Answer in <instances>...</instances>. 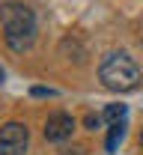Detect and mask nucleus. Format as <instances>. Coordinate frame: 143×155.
Masks as SVG:
<instances>
[{
	"label": "nucleus",
	"mask_w": 143,
	"mask_h": 155,
	"mask_svg": "<svg viewBox=\"0 0 143 155\" xmlns=\"http://www.w3.org/2000/svg\"><path fill=\"white\" fill-rule=\"evenodd\" d=\"M0 27H3V39L6 45L15 51V54H24L27 48H33L36 42V15L30 6L24 3H3L0 6Z\"/></svg>",
	"instance_id": "f257e3e1"
},
{
	"label": "nucleus",
	"mask_w": 143,
	"mask_h": 155,
	"mask_svg": "<svg viewBox=\"0 0 143 155\" xmlns=\"http://www.w3.org/2000/svg\"><path fill=\"white\" fill-rule=\"evenodd\" d=\"M99 81H102L104 90H110V93H131L140 84V69H137V63L128 57L125 51H113V54H107L102 60Z\"/></svg>",
	"instance_id": "f03ea898"
},
{
	"label": "nucleus",
	"mask_w": 143,
	"mask_h": 155,
	"mask_svg": "<svg viewBox=\"0 0 143 155\" xmlns=\"http://www.w3.org/2000/svg\"><path fill=\"white\" fill-rule=\"evenodd\" d=\"M30 143V131L24 122H6L0 128V155H24Z\"/></svg>",
	"instance_id": "7ed1b4c3"
},
{
	"label": "nucleus",
	"mask_w": 143,
	"mask_h": 155,
	"mask_svg": "<svg viewBox=\"0 0 143 155\" xmlns=\"http://www.w3.org/2000/svg\"><path fill=\"white\" fill-rule=\"evenodd\" d=\"M75 131V116L66 114V110H57V114L48 116V122H45V140H51V143H63V140H69Z\"/></svg>",
	"instance_id": "20e7f679"
},
{
	"label": "nucleus",
	"mask_w": 143,
	"mask_h": 155,
	"mask_svg": "<svg viewBox=\"0 0 143 155\" xmlns=\"http://www.w3.org/2000/svg\"><path fill=\"white\" fill-rule=\"evenodd\" d=\"M122 137H125V122H113L110 131H107V152H116Z\"/></svg>",
	"instance_id": "39448f33"
},
{
	"label": "nucleus",
	"mask_w": 143,
	"mask_h": 155,
	"mask_svg": "<svg viewBox=\"0 0 143 155\" xmlns=\"http://www.w3.org/2000/svg\"><path fill=\"white\" fill-rule=\"evenodd\" d=\"M102 119L104 122H125V104H107L104 107V114H102Z\"/></svg>",
	"instance_id": "423d86ee"
},
{
	"label": "nucleus",
	"mask_w": 143,
	"mask_h": 155,
	"mask_svg": "<svg viewBox=\"0 0 143 155\" xmlns=\"http://www.w3.org/2000/svg\"><path fill=\"white\" fill-rule=\"evenodd\" d=\"M33 96L45 98V96H57V93H54V90H45V87H33Z\"/></svg>",
	"instance_id": "0eeeda50"
},
{
	"label": "nucleus",
	"mask_w": 143,
	"mask_h": 155,
	"mask_svg": "<svg viewBox=\"0 0 143 155\" xmlns=\"http://www.w3.org/2000/svg\"><path fill=\"white\" fill-rule=\"evenodd\" d=\"M99 122H102V116H86V128H99Z\"/></svg>",
	"instance_id": "6e6552de"
},
{
	"label": "nucleus",
	"mask_w": 143,
	"mask_h": 155,
	"mask_svg": "<svg viewBox=\"0 0 143 155\" xmlns=\"http://www.w3.org/2000/svg\"><path fill=\"white\" fill-rule=\"evenodd\" d=\"M140 146H143V131H140Z\"/></svg>",
	"instance_id": "1a4fd4ad"
},
{
	"label": "nucleus",
	"mask_w": 143,
	"mask_h": 155,
	"mask_svg": "<svg viewBox=\"0 0 143 155\" xmlns=\"http://www.w3.org/2000/svg\"><path fill=\"white\" fill-rule=\"evenodd\" d=\"M0 81H3V69H0Z\"/></svg>",
	"instance_id": "9d476101"
}]
</instances>
